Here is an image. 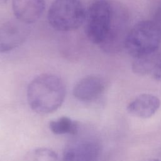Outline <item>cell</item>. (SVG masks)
Returning a JSON list of instances; mask_svg holds the SVG:
<instances>
[{
    "label": "cell",
    "mask_w": 161,
    "mask_h": 161,
    "mask_svg": "<svg viewBox=\"0 0 161 161\" xmlns=\"http://www.w3.org/2000/svg\"><path fill=\"white\" fill-rule=\"evenodd\" d=\"M86 11L79 0H55L49 8L47 19L57 30L72 31L84 22Z\"/></svg>",
    "instance_id": "4"
},
{
    "label": "cell",
    "mask_w": 161,
    "mask_h": 161,
    "mask_svg": "<svg viewBox=\"0 0 161 161\" xmlns=\"http://www.w3.org/2000/svg\"><path fill=\"white\" fill-rule=\"evenodd\" d=\"M105 89L102 79L96 75H87L80 80L74 87V96L83 102H91L99 98Z\"/></svg>",
    "instance_id": "7"
},
{
    "label": "cell",
    "mask_w": 161,
    "mask_h": 161,
    "mask_svg": "<svg viewBox=\"0 0 161 161\" xmlns=\"http://www.w3.org/2000/svg\"><path fill=\"white\" fill-rule=\"evenodd\" d=\"M146 161H161V160H158V159H156V158H151V159H148Z\"/></svg>",
    "instance_id": "15"
},
{
    "label": "cell",
    "mask_w": 161,
    "mask_h": 161,
    "mask_svg": "<svg viewBox=\"0 0 161 161\" xmlns=\"http://www.w3.org/2000/svg\"><path fill=\"white\" fill-rule=\"evenodd\" d=\"M154 78L158 82H161V62H158L153 70Z\"/></svg>",
    "instance_id": "14"
},
{
    "label": "cell",
    "mask_w": 161,
    "mask_h": 161,
    "mask_svg": "<svg viewBox=\"0 0 161 161\" xmlns=\"http://www.w3.org/2000/svg\"><path fill=\"white\" fill-rule=\"evenodd\" d=\"M114 2L109 0H94L85 16V32L93 43L100 45L106 38L112 24Z\"/></svg>",
    "instance_id": "3"
},
{
    "label": "cell",
    "mask_w": 161,
    "mask_h": 161,
    "mask_svg": "<svg viewBox=\"0 0 161 161\" xmlns=\"http://www.w3.org/2000/svg\"><path fill=\"white\" fill-rule=\"evenodd\" d=\"M100 153L99 144L93 140H84L67 148L61 161H97Z\"/></svg>",
    "instance_id": "9"
},
{
    "label": "cell",
    "mask_w": 161,
    "mask_h": 161,
    "mask_svg": "<svg viewBox=\"0 0 161 161\" xmlns=\"http://www.w3.org/2000/svg\"><path fill=\"white\" fill-rule=\"evenodd\" d=\"M128 14L121 4L114 2L113 18L111 26L100 47L106 52H114L124 47L128 30Z\"/></svg>",
    "instance_id": "5"
},
{
    "label": "cell",
    "mask_w": 161,
    "mask_h": 161,
    "mask_svg": "<svg viewBox=\"0 0 161 161\" xmlns=\"http://www.w3.org/2000/svg\"><path fill=\"white\" fill-rule=\"evenodd\" d=\"M50 131L56 135H76L79 130L77 122L73 121L70 118L62 116L57 119L52 120L49 123Z\"/></svg>",
    "instance_id": "11"
},
{
    "label": "cell",
    "mask_w": 161,
    "mask_h": 161,
    "mask_svg": "<svg viewBox=\"0 0 161 161\" xmlns=\"http://www.w3.org/2000/svg\"><path fill=\"white\" fill-rule=\"evenodd\" d=\"M160 105V101L157 96L150 94H142L128 105L127 111L135 117L148 118L155 114Z\"/></svg>",
    "instance_id": "10"
},
{
    "label": "cell",
    "mask_w": 161,
    "mask_h": 161,
    "mask_svg": "<svg viewBox=\"0 0 161 161\" xmlns=\"http://www.w3.org/2000/svg\"><path fill=\"white\" fill-rule=\"evenodd\" d=\"M153 55L154 53L144 57L135 58V61L133 64V69L134 71L138 74H143L153 70L157 64L153 61Z\"/></svg>",
    "instance_id": "12"
},
{
    "label": "cell",
    "mask_w": 161,
    "mask_h": 161,
    "mask_svg": "<svg viewBox=\"0 0 161 161\" xmlns=\"http://www.w3.org/2000/svg\"><path fill=\"white\" fill-rule=\"evenodd\" d=\"M66 91L63 80L51 74H40L31 80L27 87V101L38 113H50L62 104Z\"/></svg>",
    "instance_id": "1"
},
{
    "label": "cell",
    "mask_w": 161,
    "mask_h": 161,
    "mask_svg": "<svg viewBox=\"0 0 161 161\" xmlns=\"http://www.w3.org/2000/svg\"><path fill=\"white\" fill-rule=\"evenodd\" d=\"M161 43V30L154 22L141 21L129 30L124 43L127 52L138 58L155 53Z\"/></svg>",
    "instance_id": "2"
},
{
    "label": "cell",
    "mask_w": 161,
    "mask_h": 161,
    "mask_svg": "<svg viewBox=\"0 0 161 161\" xmlns=\"http://www.w3.org/2000/svg\"><path fill=\"white\" fill-rule=\"evenodd\" d=\"M30 33L28 24L16 18L6 21L0 27V52H8L17 48L26 40Z\"/></svg>",
    "instance_id": "6"
},
{
    "label": "cell",
    "mask_w": 161,
    "mask_h": 161,
    "mask_svg": "<svg viewBox=\"0 0 161 161\" xmlns=\"http://www.w3.org/2000/svg\"><path fill=\"white\" fill-rule=\"evenodd\" d=\"M33 161H57L56 153L47 148L35 149L32 154Z\"/></svg>",
    "instance_id": "13"
},
{
    "label": "cell",
    "mask_w": 161,
    "mask_h": 161,
    "mask_svg": "<svg viewBox=\"0 0 161 161\" xmlns=\"http://www.w3.org/2000/svg\"><path fill=\"white\" fill-rule=\"evenodd\" d=\"M45 5V0H12V9L15 18L28 25L40 19Z\"/></svg>",
    "instance_id": "8"
}]
</instances>
